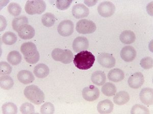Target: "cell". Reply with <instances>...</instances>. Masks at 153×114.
I'll return each mask as SVG.
<instances>
[{
    "label": "cell",
    "instance_id": "6da1fadb",
    "mask_svg": "<svg viewBox=\"0 0 153 114\" xmlns=\"http://www.w3.org/2000/svg\"><path fill=\"white\" fill-rule=\"evenodd\" d=\"M95 59V57L91 52L87 50H83L75 56L74 64L79 69L87 70L92 67Z\"/></svg>",
    "mask_w": 153,
    "mask_h": 114
},
{
    "label": "cell",
    "instance_id": "7a4b0ae2",
    "mask_svg": "<svg viewBox=\"0 0 153 114\" xmlns=\"http://www.w3.org/2000/svg\"><path fill=\"white\" fill-rule=\"evenodd\" d=\"M21 51L24 56L27 62L30 64H35L40 58V55L35 44L31 42L23 43L21 47Z\"/></svg>",
    "mask_w": 153,
    "mask_h": 114
},
{
    "label": "cell",
    "instance_id": "3957f363",
    "mask_svg": "<svg viewBox=\"0 0 153 114\" xmlns=\"http://www.w3.org/2000/svg\"><path fill=\"white\" fill-rule=\"evenodd\" d=\"M24 94L30 102L36 105L42 104L45 99L44 92L35 85L26 87L25 89Z\"/></svg>",
    "mask_w": 153,
    "mask_h": 114
},
{
    "label": "cell",
    "instance_id": "277c9868",
    "mask_svg": "<svg viewBox=\"0 0 153 114\" xmlns=\"http://www.w3.org/2000/svg\"><path fill=\"white\" fill-rule=\"evenodd\" d=\"M46 7V3L44 1H28L25 9L29 15L41 14L45 11Z\"/></svg>",
    "mask_w": 153,
    "mask_h": 114
},
{
    "label": "cell",
    "instance_id": "5b68a950",
    "mask_svg": "<svg viewBox=\"0 0 153 114\" xmlns=\"http://www.w3.org/2000/svg\"><path fill=\"white\" fill-rule=\"evenodd\" d=\"M52 57L55 61H60L65 64H68L73 61L74 54L68 49L63 50L60 48H55L52 52Z\"/></svg>",
    "mask_w": 153,
    "mask_h": 114
},
{
    "label": "cell",
    "instance_id": "8992f818",
    "mask_svg": "<svg viewBox=\"0 0 153 114\" xmlns=\"http://www.w3.org/2000/svg\"><path fill=\"white\" fill-rule=\"evenodd\" d=\"M97 29V26L92 21L88 19H81L76 24V30L81 34H90L94 33Z\"/></svg>",
    "mask_w": 153,
    "mask_h": 114
},
{
    "label": "cell",
    "instance_id": "52a82bcc",
    "mask_svg": "<svg viewBox=\"0 0 153 114\" xmlns=\"http://www.w3.org/2000/svg\"><path fill=\"white\" fill-rule=\"evenodd\" d=\"M116 8L114 4L109 1H104L100 4L97 7L99 14L103 18H110L114 14Z\"/></svg>",
    "mask_w": 153,
    "mask_h": 114
},
{
    "label": "cell",
    "instance_id": "ba28073f",
    "mask_svg": "<svg viewBox=\"0 0 153 114\" xmlns=\"http://www.w3.org/2000/svg\"><path fill=\"white\" fill-rule=\"evenodd\" d=\"M74 29V23L70 20L62 21L58 26V32L63 37L70 36L73 34Z\"/></svg>",
    "mask_w": 153,
    "mask_h": 114
},
{
    "label": "cell",
    "instance_id": "9c48e42d",
    "mask_svg": "<svg viewBox=\"0 0 153 114\" xmlns=\"http://www.w3.org/2000/svg\"><path fill=\"white\" fill-rule=\"evenodd\" d=\"M82 96L85 100L92 102L97 99L100 96L99 89L97 87L91 85L84 88Z\"/></svg>",
    "mask_w": 153,
    "mask_h": 114
},
{
    "label": "cell",
    "instance_id": "30bf717a",
    "mask_svg": "<svg viewBox=\"0 0 153 114\" xmlns=\"http://www.w3.org/2000/svg\"><path fill=\"white\" fill-rule=\"evenodd\" d=\"M97 61L100 64L106 68L114 67L116 64V60L111 54L108 53H102L97 57Z\"/></svg>",
    "mask_w": 153,
    "mask_h": 114
},
{
    "label": "cell",
    "instance_id": "8fae6325",
    "mask_svg": "<svg viewBox=\"0 0 153 114\" xmlns=\"http://www.w3.org/2000/svg\"><path fill=\"white\" fill-rule=\"evenodd\" d=\"M71 12L74 18L76 19H81L88 16L89 9L83 4H77L74 6Z\"/></svg>",
    "mask_w": 153,
    "mask_h": 114
},
{
    "label": "cell",
    "instance_id": "7c38bea8",
    "mask_svg": "<svg viewBox=\"0 0 153 114\" xmlns=\"http://www.w3.org/2000/svg\"><path fill=\"white\" fill-rule=\"evenodd\" d=\"M144 82V76L143 74L140 72H136L129 77L128 83L131 88L138 89L143 84Z\"/></svg>",
    "mask_w": 153,
    "mask_h": 114
},
{
    "label": "cell",
    "instance_id": "4fadbf2b",
    "mask_svg": "<svg viewBox=\"0 0 153 114\" xmlns=\"http://www.w3.org/2000/svg\"><path fill=\"white\" fill-rule=\"evenodd\" d=\"M17 32L19 36L24 40L31 39L35 34V29L29 24H25L21 26Z\"/></svg>",
    "mask_w": 153,
    "mask_h": 114
},
{
    "label": "cell",
    "instance_id": "5bb4252c",
    "mask_svg": "<svg viewBox=\"0 0 153 114\" xmlns=\"http://www.w3.org/2000/svg\"><path fill=\"white\" fill-rule=\"evenodd\" d=\"M136 51L134 47L126 46L120 51V57L126 62H131L134 61L136 56Z\"/></svg>",
    "mask_w": 153,
    "mask_h": 114
},
{
    "label": "cell",
    "instance_id": "9a60e30c",
    "mask_svg": "<svg viewBox=\"0 0 153 114\" xmlns=\"http://www.w3.org/2000/svg\"><path fill=\"white\" fill-rule=\"evenodd\" d=\"M89 41L84 37H78L73 43V48L76 52H80L88 48Z\"/></svg>",
    "mask_w": 153,
    "mask_h": 114
},
{
    "label": "cell",
    "instance_id": "2e32d148",
    "mask_svg": "<svg viewBox=\"0 0 153 114\" xmlns=\"http://www.w3.org/2000/svg\"><path fill=\"white\" fill-rule=\"evenodd\" d=\"M139 98L141 102L146 105H152L153 103V89L143 88L139 94Z\"/></svg>",
    "mask_w": 153,
    "mask_h": 114
},
{
    "label": "cell",
    "instance_id": "e0dca14e",
    "mask_svg": "<svg viewBox=\"0 0 153 114\" xmlns=\"http://www.w3.org/2000/svg\"><path fill=\"white\" fill-rule=\"evenodd\" d=\"M114 105L109 99L101 101L97 105V110L100 114H109L113 111Z\"/></svg>",
    "mask_w": 153,
    "mask_h": 114
},
{
    "label": "cell",
    "instance_id": "ac0fdd59",
    "mask_svg": "<svg viewBox=\"0 0 153 114\" xmlns=\"http://www.w3.org/2000/svg\"><path fill=\"white\" fill-rule=\"evenodd\" d=\"M17 78L21 83L24 84H28L33 82L35 77L30 71L28 70H22L19 71L17 75Z\"/></svg>",
    "mask_w": 153,
    "mask_h": 114
},
{
    "label": "cell",
    "instance_id": "d6986e66",
    "mask_svg": "<svg viewBox=\"0 0 153 114\" xmlns=\"http://www.w3.org/2000/svg\"><path fill=\"white\" fill-rule=\"evenodd\" d=\"M33 72L36 77L43 79L47 77L49 75L50 69L46 64H39L35 66Z\"/></svg>",
    "mask_w": 153,
    "mask_h": 114
},
{
    "label": "cell",
    "instance_id": "ffe728a7",
    "mask_svg": "<svg viewBox=\"0 0 153 114\" xmlns=\"http://www.w3.org/2000/svg\"><path fill=\"white\" fill-rule=\"evenodd\" d=\"M108 79L113 82H119L125 78V74L122 69H111L107 75Z\"/></svg>",
    "mask_w": 153,
    "mask_h": 114
},
{
    "label": "cell",
    "instance_id": "44dd1931",
    "mask_svg": "<svg viewBox=\"0 0 153 114\" xmlns=\"http://www.w3.org/2000/svg\"><path fill=\"white\" fill-rule=\"evenodd\" d=\"M130 99L129 94L125 91L118 92L113 97V102L117 105H124L129 102Z\"/></svg>",
    "mask_w": 153,
    "mask_h": 114
},
{
    "label": "cell",
    "instance_id": "7402d4cb",
    "mask_svg": "<svg viewBox=\"0 0 153 114\" xmlns=\"http://www.w3.org/2000/svg\"><path fill=\"white\" fill-rule=\"evenodd\" d=\"M120 39L123 43L131 44L135 41L136 36L134 32L131 31H124L120 34Z\"/></svg>",
    "mask_w": 153,
    "mask_h": 114
},
{
    "label": "cell",
    "instance_id": "603a6c76",
    "mask_svg": "<svg viewBox=\"0 0 153 114\" xmlns=\"http://www.w3.org/2000/svg\"><path fill=\"white\" fill-rule=\"evenodd\" d=\"M92 83L97 86H102L104 84L106 81V76L104 72L97 71L92 74L91 77Z\"/></svg>",
    "mask_w": 153,
    "mask_h": 114
},
{
    "label": "cell",
    "instance_id": "cb8c5ba5",
    "mask_svg": "<svg viewBox=\"0 0 153 114\" xmlns=\"http://www.w3.org/2000/svg\"><path fill=\"white\" fill-rule=\"evenodd\" d=\"M7 61L13 66H17L22 61V57L21 54L17 51H12L7 56Z\"/></svg>",
    "mask_w": 153,
    "mask_h": 114
},
{
    "label": "cell",
    "instance_id": "d4e9b609",
    "mask_svg": "<svg viewBox=\"0 0 153 114\" xmlns=\"http://www.w3.org/2000/svg\"><path fill=\"white\" fill-rule=\"evenodd\" d=\"M117 88L116 86L112 83L107 82L103 85L102 88V92L107 96H112L116 94Z\"/></svg>",
    "mask_w": 153,
    "mask_h": 114
},
{
    "label": "cell",
    "instance_id": "484cf974",
    "mask_svg": "<svg viewBox=\"0 0 153 114\" xmlns=\"http://www.w3.org/2000/svg\"><path fill=\"white\" fill-rule=\"evenodd\" d=\"M14 85V81L10 76L5 75L2 76L0 78L1 88L4 90L10 89Z\"/></svg>",
    "mask_w": 153,
    "mask_h": 114
},
{
    "label": "cell",
    "instance_id": "4316f807",
    "mask_svg": "<svg viewBox=\"0 0 153 114\" xmlns=\"http://www.w3.org/2000/svg\"><path fill=\"white\" fill-rule=\"evenodd\" d=\"M29 21L28 18L25 16H21L19 17L14 18L12 20V26L13 29L16 31H18V29L21 26L25 24H28Z\"/></svg>",
    "mask_w": 153,
    "mask_h": 114
},
{
    "label": "cell",
    "instance_id": "83f0119b",
    "mask_svg": "<svg viewBox=\"0 0 153 114\" xmlns=\"http://www.w3.org/2000/svg\"><path fill=\"white\" fill-rule=\"evenodd\" d=\"M2 112L4 114H16L18 113V107L13 102H6L2 107Z\"/></svg>",
    "mask_w": 153,
    "mask_h": 114
},
{
    "label": "cell",
    "instance_id": "f1b7e54d",
    "mask_svg": "<svg viewBox=\"0 0 153 114\" xmlns=\"http://www.w3.org/2000/svg\"><path fill=\"white\" fill-rule=\"evenodd\" d=\"M55 16L51 13H46L42 16V23L46 27L52 26L55 24Z\"/></svg>",
    "mask_w": 153,
    "mask_h": 114
},
{
    "label": "cell",
    "instance_id": "f546056e",
    "mask_svg": "<svg viewBox=\"0 0 153 114\" xmlns=\"http://www.w3.org/2000/svg\"><path fill=\"white\" fill-rule=\"evenodd\" d=\"M2 41L6 45H12L16 43L17 41V36L11 31H7L3 35Z\"/></svg>",
    "mask_w": 153,
    "mask_h": 114
},
{
    "label": "cell",
    "instance_id": "4dcf8cb0",
    "mask_svg": "<svg viewBox=\"0 0 153 114\" xmlns=\"http://www.w3.org/2000/svg\"><path fill=\"white\" fill-rule=\"evenodd\" d=\"M7 9L9 13L15 17L19 15L22 12V7L19 4L14 2L9 4Z\"/></svg>",
    "mask_w": 153,
    "mask_h": 114
},
{
    "label": "cell",
    "instance_id": "1f68e13d",
    "mask_svg": "<svg viewBox=\"0 0 153 114\" xmlns=\"http://www.w3.org/2000/svg\"><path fill=\"white\" fill-rule=\"evenodd\" d=\"M150 111L148 107L140 104H136L133 107L131 111L132 114H149Z\"/></svg>",
    "mask_w": 153,
    "mask_h": 114
},
{
    "label": "cell",
    "instance_id": "d6a6232c",
    "mask_svg": "<svg viewBox=\"0 0 153 114\" xmlns=\"http://www.w3.org/2000/svg\"><path fill=\"white\" fill-rule=\"evenodd\" d=\"M20 111L22 114H31L35 113L34 105L29 102H25L22 104L20 107Z\"/></svg>",
    "mask_w": 153,
    "mask_h": 114
},
{
    "label": "cell",
    "instance_id": "836d02e7",
    "mask_svg": "<svg viewBox=\"0 0 153 114\" xmlns=\"http://www.w3.org/2000/svg\"><path fill=\"white\" fill-rule=\"evenodd\" d=\"M55 107L53 104L50 102H45L42 105L40 109V113L42 114H53Z\"/></svg>",
    "mask_w": 153,
    "mask_h": 114
},
{
    "label": "cell",
    "instance_id": "e575fe53",
    "mask_svg": "<svg viewBox=\"0 0 153 114\" xmlns=\"http://www.w3.org/2000/svg\"><path fill=\"white\" fill-rule=\"evenodd\" d=\"M12 68L11 66L5 61H1L0 63V74L1 76L9 75L11 73Z\"/></svg>",
    "mask_w": 153,
    "mask_h": 114
},
{
    "label": "cell",
    "instance_id": "d590c367",
    "mask_svg": "<svg viewBox=\"0 0 153 114\" xmlns=\"http://www.w3.org/2000/svg\"><path fill=\"white\" fill-rule=\"evenodd\" d=\"M140 65L144 69H151L153 66V58L151 57H146L143 58L140 61Z\"/></svg>",
    "mask_w": 153,
    "mask_h": 114
},
{
    "label": "cell",
    "instance_id": "8d00e7d4",
    "mask_svg": "<svg viewBox=\"0 0 153 114\" xmlns=\"http://www.w3.org/2000/svg\"><path fill=\"white\" fill-rule=\"evenodd\" d=\"M71 0H66V1H57L56 2V7L58 9L61 10H65L68 9L72 3Z\"/></svg>",
    "mask_w": 153,
    "mask_h": 114
},
{
    "label": "cell",
    "instance_id": "74e56055",
    "mask_svg": "<svg viewBox=\"0 0 153 114\" xmlns=\"http://www.w3.org/2000/svg\"><path fill=\"white\" fill-rule=\"evenodd\" d=\"M7 26V21L3 16L1 15V31H3Z\"/></svg>",
    "mask_w": 153,
    "mask_h": 114
},
{
    "label": "cell",
    "instance_id": "f35d334b",
    "mask_svg": "<svg viewBox=\"0 0 153 114\" xmlns=\"http://www.w3.org/2000/svg\"><path fill=\"white\" fill-rule=\"evenodd\" d=\"M97 3V1H84V3L89 7H92L93 6L95 5Z\"/></svg>",
    "mask_w": 153,
    "mask_h": 114
}]
</instances>
